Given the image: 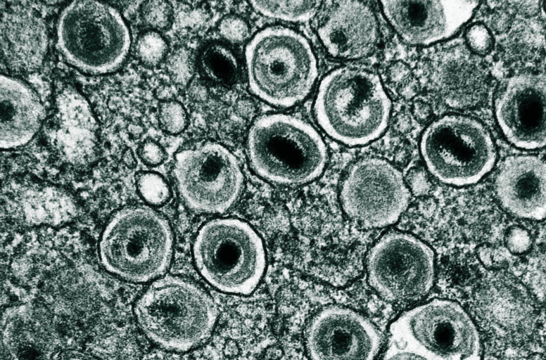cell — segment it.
<instances>
[{
	"mask_svg": "<svg viewBox=\"0 0 546 360\" xmlns=\"http://www.w3.org/2000/svg\"><path fill=\"white\" fill-rule=\"evenodd\" d=\"M136 321L155 344L187 351L212 333L217 309L210 296L185 279L167 276L154 282L134 307Z\"/></svg>",
	"mask_w": 546,
	"mask_h": 360,
	"instance_id": "277c9868",
	"label": "cell"
},
{
	"mask_svg": "<svg viewBox=\"0 0 546 360\" xmlns=\"http://www.w3.org/2000/svg\"><path fill=\"white\" fill-rule=\"evenodd\" d=\"M390 344L428 360H481V344L473 321L456 302L434 300L408 310L390 327Z\"/></svg>",
	"mask_w": 546,
	"mask_h": 360,
	"instance_id": "9c48e42d",
	"label": "cell"
},
{
	"mask_svg": "<svg viewBox=\"0 0 546 360\" xmlns=\"http://www.w3.org/2000/svg\"><path fill=\"white\" fill-rule=\"evenodd\" d=\"M245 61L251 92L277 107L289 108L303 101L318 75L309 41L300 33L282 26L256 33L246 47Z\"/></svg>",
	"mask_w": 546,
	"mask_h": 360,
	"instance_id": "7a4b0ae2",
	"label": "cell"
},
{
	"mask_svg": "<svg viewBox=\"0 0 546 360\" xmlns=\"http://www.w3.org/2000/svg\"><path fill=\"white\" fill-rule=\"evenodd\" d=\"M388 83L396 89L398 93L410 98L417 92V84L414 82L410 67L402 61H395L391 64L386 72Z\"/></svg>",
	"mask_w": 546,
	"mask_h": 360,
	"instance_id": "4dcf8cb0",
	"label": "cell"
},
{
	"mask_svg": "<svg viewBox=\"0 0 546 360\" xmlns=\"http://www.w3.org/2000/svg\"><path fill=\"white\" fill-rule=\"evenodd\" d=\"M56 45L71 66L101 75L122 65L129 51L131 35L115 7L96 1H75L59 14Z\"/></svg>",
	"mask_w": 546,
	"mask_h": 360,
	"instance_id": "5b68a950",
	"label": "cell"
},
{
	"mask_svg": "<svg viewBox=\"0 0 546 360\" xmlns=\"http://www.w3.org/2000/svg\"><path fill=\"white\" fill-rule=\"evenodd\" d=\"M409 200L410 191L400 172L379 158H365L350 166L341 190L345 214L368 228L394 224Z\"/></svg>",
	"mask_w": 546,
	"mask_h": 360,
	"instance_id": "7c38bea8",
	"label": "cell"
},
{
	"mask_svg": "<svg viewBox=\"0 0 546 360\" xmlns=\"http://www.w3.org/2000/svg\"><path fill=\"white\" fill-rule=\"evenodd\" d=\"M495 184L500 202L512 214L536 220L545 217V163L538 156L507 158Z\"/></svg>",
	"mask_w": 546,
	"mask_h": 360,
	"instance_id": "ffe728a7",
	"label": "cell"
},
{
	"mask_svg": "<svg viewBox=\"0 0 546 360\" xmlns=\"http://www.w3.org/2000/svg\"><path fill=\"white\" fill-rule=\"evenodd\" d=\"M414 117L419 122H424L431 117L432 110L431 106L422 101H417L412 105Z\"/></svg>",
	"mask_w": 546,
	"mask_h": 360,
	"instance_id": "74e56055",
	"label": "cell"
},
{
	"mask_svg": "<svg viewBox=\"0 0 546 360\" xmlns=\"http://www.w3.org/2000/svg\"><path fill=\"white\" fill-rule=\"evenodd\" d=\"M383 11L407 43L427 46L453 36L473 16L479 1H382Z\"/></svg>",
	"mask_w": 546,
	"mask_h": 360,
	"instance_id": "2e32d148",
	"label": "cell"
},
{
	"mask_svg": "<svg viewBox=\"0 0 546 360\" xmlns=\"http://www.w3.org/2000/svg\"><path fill=\"white\" fill-rule=\"evenodd\" d=\"M426 167L445 184H475L495 165L497 150L491 134L478 120L447 115L429 124L420 140Z\"/></svg>",
	"mask_w": 546,
	"mask_h": 360,
	"instance_id": "ba28073f",
	"label": "cell"
},
{
	"mask_svg": "<svg viewBox=\"0 0 546 360\" xmlns=\"http://www.w3.org/2000/svg\"><path fill=\"white\" fill-rule=\"evenodd\" d=\"M465 39L471 51L480 56L488 55L493 47V38L490 30L480 22L468 27Z\"/></svg>",
	"mask_w": 546,
	"mask_h": 360,
	"instance_id": "d6a6232c",
	"label": "cell"
},
{
	"mask_svg": "<svg viewBox=\"0 0 546 360\" xmlns=\"http://www.w3.org/2000/svg\"><path fill=\"white\" fill-rule=\"evenodd\" d=\"M58 360H102L97 356L86 352L70 349L63 352Z\"/></svg>",
	"mask_w": 546,
	"mask_h": 360,
	"instance_id": "f35d334b",
	"label": "cell"
},
{
	"mask_svg": "<svg viewBox=\"0 0 546 360\" xmlns=\"http://www.w3.org/2000/svg\"><path fill=\"white\" fill-rule=\"evenodd\" d=\"M168 45L156 30H148L141 34L135 44V53L141 63L148 67L158 65L167 56Z\"/></svg>",
	"mask_w": 546,
	"mask_h": 360,
	"instance_id": "4316f807",
	"label": "cell"
},
{
	"mask_svg": "<svg viewBox=\"0 0 546 360\" xmlns=\"http://www.w3.org/2000/svg\"><path fill=\"white\" fill-rule=\"evenodd\" d=\"M395 124L398 131L405 132L411 127V120L407 115H402L397 119Z\"/></svg>",
	"mask_w": 546,
	"mask_h": 360,
	"instance_id": "7bdbcfd3",
	"label": "cell"
},
{
	"mask_svg": "<svg viewBox=\"0 0 546 360\" xmlns=\"http://www.w3.org/2000/svg\"><path fill=\"white\" fill-rule=\"evenodd\" d=\"M173 172L183 199L191 209L201 212L226 211L238 198L243 185L236 157L212 141L179 151Z\"/></svg>",
	"mask_w": 546,
	"mask_h": 360,
	"instance_id": "30bf717a",
	"label": "cell"
},
{
	"mask_svg": "<svg viewBox=\"0 0 546 360\" xmlns=\"http://www.w3.org/2000/svg\"><path fill=\"white\" fill-rule=\"evenodd\" d=\"M127 131L132 136L139 137L144 133V129L139 124L131 123L127 127Z\"/></svg>",
	"mask_w": 546,
	"mask_h": 360,
	"instance_id": "f6af8a7d",
	"label": "cell"
},
{
	"mask_svg": "<svg viewBox=\"0 0 546 360\" xmlns=\"http://www.w3.org/2000/svg\"><path fill=\"white\" fill-rule=\"evenodd\" d=\"M0 34L1 58L11 71L30 73L41 67L49 38L46 23L37 11L10 5L1 13Z\"/></svg>",
	"mask_w": 546,
	"mask_h": 360,
	"instance_id": "d6986e66",
	"label": "cell"
},
{
	"mask_svg": "<svg viewBox=\"0 0 546 360\" xmlns=\"http://www.w3.org/2000/svg\"><path fill=\"white\" fill-rule=\"evenodd\" d=\"M122 161L129 167H133L136 165V160L131 149L127 148L124 151L122 154Z\"/></svg>",
	"mask_w": 546,
	"mask_h": 360,
	"instance_id": "ee69618b",
	"label": "cell"
},
{
	"mask_svg": "<svg viewBox=\"0 0 546 360\" xmlns=\"http://www.w3.org/2000/svg\"><path fill=\"white\" fill-rule=\"evenodd\" d=\"M367 270L370 285L383 298L414 301L426 295L433 285L434 255L414 236L391 232L370 249Z\"/></svg>",
	"mask_w": 546,
	"mask_h": 360,
	"instance_id": "8fae6325",
	"label": "cell"
},
{
	"mask_svg": "<svg viewBox=\"0 0 546 360\" xmlns=\"http://www.w3.org/2000/svg\"><path fill=\"white\" fill-rule=\"evenodd\" d=\"M155 96L162 102L172 101L175 91L171 86L163 84L155 90Z\"/></svg>",
	"mask_w": 546,
	"mask_h": 360,
	"instance_id": "b9f144b4",
	"label": "cell"
},
{
	"mask_svg": "<svg viewBox=\"0 0 546 360\" xmlns=\"http://www.w3.org/2000/svg\"><path fill=\"white\" fill-rule=\"evenodd\" d=\"M545 74H518L505 82L494 110L501 131L512 145L526 150L545 146Z\"/></svg>",
	"mask_w": 546,
	"mask_h": 360,
	"instance_id": "4fadbf2b",
	"label": "cell"
},
{
	"mask_svg": "<svg viewBox=\"0 0 546 360\" xmlns=\"http://www.w3.org/2000/svg\"><path fill=\"white\" fill-rule=\"evenodd\" d=\"M158 120L165 132L177 134L186 128L188 118L184 106L180 103L172 100L160 103Z\"/></svg>",
	"mask_w": 546,
	"mask_h": 360,
	"instance_id": "f1b7e54d",
	"label": "cell"
},
{
	"mask_svg": "<svg viewBox=\"0 0 546 360\" xmlns=\"http://www.w3.org/2000/svg\"><path fill=\"white\" fill-rule=\"evenodd\" d=\"M391 101L379 75L353 66L336 68L321 81L314 113L325 133L349 146H363L386 130Z\"/></svg>",
	"mask_w": 546,
	"mask_h": 360,
	"instance_id": "6da1fadb",
	"label": "cell"
},
{
	"mask_svg": "<svg viewBox=\"0 0 546 360\" xmlns=\"http://www.w3.org/2000/svg\"><path fill=\"white\" fill-rule=\"evenodd\" d=\"M218 30L224 39L232 44L243 43L248 39L250 33L247 22L235 15L225 16L220 21Z\"/></svg>",
	"mask_w": 546,
	"mask_h": 360,
	"instance_id": "836d02e7",
	"label": "cell"
},
{
	"mask_svg": "<svg viewBox=\"0 0 546 360\" xmlns=\"http://www.w3.org/2000/svg\"><path fill=\"white\" fill-rule=\"evenodd\" d=\"M253 8L261 14L272 18L293 22L309 21L317 13L321 1H250Z\"/></svg>",
	"mask_w": 546,
	"mask_h": 360,
	"instance_id": "484cf974",
	"label": "cell"
},
{
	"mask_svg": "<svg viewBox=\"0 0 546 360\" xmlns=\"http://www.w3.org/2000/svg\"><path fill=\"white\" fill-rule=\"evenodd\" d=\"M0 146L14 149L29 143L41 129L46 111L37 94L25 82L1 75Z\"/></svg>",
	"mask_w": 546,
	"mask_h": 360,
	"instance_id": "7402d4cb",
	"label": "cell"
},
{
	"mask_svg": "<svg viewBox=\"0 0 546 360\" xmlns=\"http://www.w3.org/2000/svg\"><path fill=\"white\" fill-rule=\"evenodd\" d=\"M136 187L143 199L152 205H161L170 198V188L164 179L154 172H143L136 178Z\"/></svg>",
	"mask_w": 546,
	"mask_h": 360,
	"instance_id": "83f0119b",
	"label": "cell"
},
{
	"mask_svg": "<svg viewBox=\"0 0 546 360\" xmlns=\"http://www.w3.org/2000/svg\"><path fill=\"white\" fill-rule=\"evenodd\" d=\"M99 252L102 265L110 273L131 282L149 281L163 274L170 264V225L151 208H122L107 223Z\"/></svg>",
	"mask_w": 546,
	"mask_h": 360,
	"instance_id": "8992f818",
	"label": "cell"
},
{
	"mask_svg": "<svg viewBox=\"0 0 546 360\" xmlns=\"http://www.w3.org/2000/svg\"><path fill=\"white\" fill-rule=\"evenodd\" d=\"M506 244L511 252L523 253L531 248L532 240L526 230L521 227H514L507 234Z\"/></svg>",
	"mask_w": 546,
	"mask_h": 360,
	"instance_id": "d590c367",
	"label": "cell"
},
{
	"mask_svg": "<svg viewBox=\"0 0 546 360\" xmlns=\"http://www.w3.org/2000/svg\"><path fill=\"white\" fill-rule=\"evenodd\" d=\"M6 210L25 226H59L78 214L73 196L58 186L39 182H16L4 195Z\"/></svg>",
	"mask_w": 546,
	"mask_h": 360,
	"instance_id": "44dd1931",
	"label": "cell"
},
{
	"mask_svg": "<svg viewBox=\"0 0 546 360\" xmlns=\"http://www.w3.org/2000/svg\"><path fill=\"white\" fill-rule=\"evenodd\" d=\"M44 134L56 155L69 165L86 167L97 160L98 122L87 99L70 84L56 90Z\"/></svg>",
	"mask_w": 546,
	"mask_h": 360,
	"instance_id": "5bb4252c",
	"label": "cell"
},
{
	"mask_svg": "<svg viewBox=\"0 0 546 360\" xmlns=\"http://www.w3.org/2000/svg\"><path fill=\"white\" fill-rule=\"evenodd\" d=\"M198 67L201 75L212 84L231 86L240 77V66L235 54L219 42L210 43L202 49Z\"/></svg>",
	"mask_w": 546,
	"mask_h": 360,
	"instance_id": "d4e9b609",
	"label": "cell"
},
{
	"mask_svg": "<svg viewBox=\"0 0 546 360\" xmlns=\"http://www.w3.org/2000/svg\"><path fill=\"white\" fill-rule=\"evenodd\" d=\"M52 314L87 328L108 313L110 296L96 283L80 276L58 278L44 291Z\"/></svg>",
	"mask_w": 546,
	"mask_h": 360,
	"instance_id": "cb8c5ba5",
	"label": "cell"
},
{
	"mask_svg": "<svg viewBox=\"0 0 546 360\" xmlns=\"http://www.w3.org/2000/svg\"><path fill=\"white\" fill-rule=\"evenodd\" d=\"M237 112L245 118H250L255 112V105L248 99L243 98L236 103Z\"/></svg>",
	"mask_w": 546,
	"mask_h": 360,
	"instance_id": "60d3db41",
	"label": "cell"
},
{
	"mask_svg": "<svg viewBox=\"0 0 546 360\" xmlns=\"http://www.w3.org/2000/svg\"><path fill=\"white\" fill-rule=\"evenodd\" d=\"M383 360H428L425 356L407 349L388 343Z\"/></svg>",
	"mask_w": 546,
	"mask_h": 360,
	"instance_id": "8d00e7d4",
	"label": "cell"
},
{
	"mask_svg": "<svg viewBox=\"0 0 546 360\" xmlns=\"http://www.w3.org/2000/svg\"><path fill=\"white\" fill-rule=\"evenodd\" d=\"M189 96L195 101L202 102L207 99L208 96V89L200 82L191 84L188 89Z\"/></svg>",
	"mask_w": 546,
	"mask_h": 360,
	"instance_id": "ab89813d",
	"label": "cell"
},
{
	"mask_svg": "<svg viewBox=\"0 0 546 360\" xmlns=\"http://www.w3.org/2000/svg\"><path fill=\"white\" fill-rule=\"evenodd\" d=\"M380 345L379 333L368 319L340 307L319 311L306 335L312 360H374Z\"/></svg>",
	"mask_w": 546,
	"mask_h": 360,
	"instance_id": "9a60e30c",
	"label": "cell"
},
{
	"mask_svg": "<svg viewBox=\"0 0 546 360\" xmlns=\"http://www.w3.org/2000/svg\"><path fill=\"white\" fill-rule=\"evenodd\" d=\"M167 67L175 84L186 86L191 82L193 75V63L191 54L186 49L175 50L169 57Z\"/></svg>",
	"mask_w": 546,
	"mask_h": 360,
	"instance_id": "f546056e",
	"label": "cell"
},
{
	"mask_svg": "<svg viewBox=\"0 0 546 360\" xmlns=\"http://www.w3.org/2000/svg\"><path fill=\"white\" fill-rule=\"evenodd\" d=\"M141 13L144 22L153 30H164L172 21V9L165 1H146L141 6Z\"/></svg>",
	"mask_w": 546,
	"mask_h": 360,
	"instance_id": "1f68e13d",
	"label": "cell"
},
{
	"mask_svg": "<svg viewBox=\"0 0 546 360\" xmlns=\"http://www.w3.org/2000/svg\"><path fill=\"white\" fill-rule=\"evenodd\" d=\"M317 27L319 39L332 56L348 60L371 54L379 38L372 9L361 1H332Z\"/></svg>",
	"mask_w": 546,
	"mask_h": 360,
	"instance_id": "ac0fdd59",
	"label": "cell"
},
{
	"mask_svg": "<svg viewBox=\"0 0 546 360\" xmlns=\"http://www.w3.org/2000/svg\"><path fill=\"white\" fill-rule=\"evenodd\" d=\"M247 149L257 174L288 185H300L317 179L328 158L318 131L304 120L284 113L257 118L248 131Z\"/></svg>",
	"mask_w": 546,
	"mask_h": 360,
	"instance_id": "3957f363",
	"label": "cell"
},
{
	"mask_svg": "<svg viewBox=\"0 0 546 360\" xmlns=\"http://www.w3.org/2000/svg\"><path fill=\"white\" fill-rule=\"evenodd\" d=\"M1 342L6 360H51L60 344L52 313L34 303L6 308L1 319Z\"/></svg>",
	"mask_w": 546,
	"mask_h": 360,
	"instance_id": "e0dca14e",
	"label": "cell"
},
{
	"mask_svg": "<svg viewBox=\"0 0 546 360\" xmlns=\"http://www.w3.org/2000/svg\"><path fill=\"white\" fill-rule=\"evenodd\" d=\"M196 266L217 289L248 295L260 283L266 266L262 241L247 223L216 219L199 230L193 246Z\"/></svg>",
	"mask_w": 546,
	"mask_h": 360,
	"instance_id": "52a82bcc",
	"label": "cell"
},
{
	"mask_svg": "<svg viewBox=\"0 0 546 360\" xmlns=\"http://www.w3.org/2000/svg\"><path fill=\"white\" fill-rule=\"evenodd\" d=\"M487 81L481 64L459 48L449 50L440 56L432 72L436 92L445 104L454 108L478 105L486 94Z\"/></svg>",
	"mask_w": 546,
	"mask_h": 360,
	"instance_id": "603a6c76",
	"label": "cell"
},
{
	"mask_svg": "<svg viewBox=\"0 0 546 360\" xmlns=\"http://www.w3.org/2000/svg\"><path fill=\"white\" fill-rule=\"evenodd\" d=\"M138 155L140 159L149 166H157L161 164L166 156L163 147L151 139L144 141L139 146Z\"/></svg>",
	"mask_w": 546,
	"mask_h": 360,
	"instance_id": "e575fe53",
	"label": "cell"
}]
</instances>
